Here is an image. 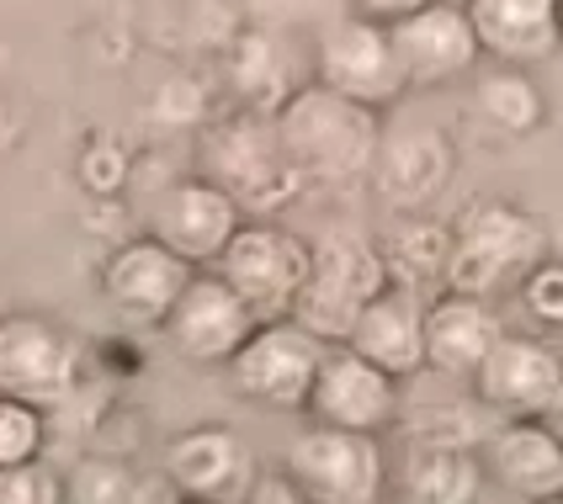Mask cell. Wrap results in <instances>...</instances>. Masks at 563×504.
I'll return each mask as SVG.
<instances>
[{"label": "cell", "mask_w": 563, "mask_h": 504, "mask_svg": "<svg viewBox=\"0 0 563 504\" xmlns=\"http://www.w3.org/2000/svg\"><path fill=\"white\" fill-rule=\"evenodd\" d=\"M181 504H197V500H181Z\"/></svg>", "instance_id": "35"}, {"label": "cell", "mask_w": 563, "mask_h": 504, "mask_svg": "<svg viewBox=\"0 0 563 504\" xmlns=\"http://www.w3.org/2000/svg\"><path fill=\"white\" fill-rule=\"evenodd\" d=\"M80 388L75 335L43 314L0 318V399H22L32 410H54Z\"/></svg>", "instance_id": "8"}, {"label": "cell", "mask_w": 563, "mask_h": 504, "mask_svg": "<svg viewBox=\"0 0 563 504\" xmlns=\"http://www.w3.org/2000/svg\"><path fill=\"white\" fill-rule=\"evenodd\" d=\"M388 43H394V59L409 86H452L457 75H468L478 64V37H473L468 11L452 0H431L415 16L394 22Z\"/></svg>", "instance_id": "15"}, {"label": "cell", "mask_w": 563, "mask_h": 504, "mask_svg": "<svg viewBox=\"0 0 563 504\" xmlns=\"http://www.w3.org/2000/svg\"><path fill=\"white\" fill-rule=\"evenodd\" d=\"M0 504H64V473L48 462L0 468Z\"/></svg>", "instance_id": "28"}, {"label": "cell", "mask_w": 563, "mask_h": 504, "mask_svg": "<svg viewBox=\"0 0 563 504\" xmlns=\"http://www.w3.org/2000/svg\"><path fill=\"white\" fill-rule=\"evenodd\" d=\"M313 86L345 96L356 107H394L399 96L409 91L405 69L394 59V43H388V27L377 22H362V16H345L319 37V54H313Z\"/></svg>", "instance_id": "9"}, {"label": "cell", "mask_w": 563, "mask_h": 504, "mask_svg": "<svg viewBox=\"0 0 563 504\" xmlns=\"http://www.w3.org/2000/svg\"><path fill=\"white\" fill-rule=\"evenodd\" d=\"M542 504H563V500H542Z\"/></svg>", "instance_id": "34"}, {"label": "cell", "mask_w": 563, "mask_h": 504, "mask_svg": "<svg viewBox=\"0 0 563 504\" xmlns=\"http://www.w3.org/2000/svg\"><path fill=\"white\" fill-rule=\"evenodd\" d=\"M64 504H139V478L112 457H91L64 478Z\"/></svg>", "instance_id": "25"}, {"label": "cell", "mask_w": 563, "mask_h": 504, "mask_svg": "<svg viewBox=\"0 0 563 504\" xmlns=\"http://www.w3.org/2000/svg\"><path fill=\"white\" fill-rule=\"evenodd\" d=\"M559 382L563 356L548 340H532V335H505L500 346L484 356V367L473 372L478 404L505 414V419H537Z\"/></svg>", "instance_id": "16"}, {"label": "cell", "mask_w": 563, "mask_h": 504, "mask_svg": "<svg viewBox=\"0 0 563 504\" xmlns=\"http://www.w3.org/2000/svg\"><path fill=\"white\" fill-rule=\"evenodd\" d=\"M245 504H309V500H303L282 473H272V478H255V489Z\"/></svg>", "instance_id": "31"}, {"label": "cell", "mask_w": 563, "mask_h": 504, "mask_svg": "<svg viewBox=\"0 0 563 504\" xmlns=\"http://www.w3.org/2000/svg\"><path fill=\"white\" fill-rule=\"evenodd\" d=\"M191 277L197 271L181 255H170L159 239L139 234V239H123L101 260V298L128 324H165V314L176 309V298L187 292Z\"/></svg>", "instance_id": "14"}, {"label": "cell", "mask_w": 563, "mask_h": 504, "mask_svg": "<svg viewBox=\"0 0 563 504\" xmlns=\"http://www.w3.org/2000/svg\"><path fill=\"white\" fill-rule=\"evenodd\" d=\"M559 32H563V0H559Z\"/></svg>", "instance_id": "33"}, {"label": "cell", "mask_w": 563, "mask_h": 504, "mask_svg": "<svg viewBox=\"0 0 563 504\" xmlns=\"http://www.w3.org/2000/svg\"><path fill=\"white\" fill-rule=\"evenodd\" d=\"M473 107H478V117H484V123H495L500 133H532V127L542 123V112H548L542 91H537L521 69H510V64L478 80Z\"/></svg>", "instance_id": "24"}, {"label": "cell", "mask_w": 563, "mask_h": 504, "mask_svg": "<svg viewBox=\"0 0 563 504\" xmlns=\"http://www.w3.org/2000/svg\"><path fill=\"white\" fill-rule=\"evenodd\" d=\"M377 187L388 191L394 202H426L431 191H441L446 181V170H452V149H446V138L437 133H415V138H394L388 149H377Z\"/></svg>", "instance_id": "23"}, {"label": "cell", "mask_w": 563, "mask_h": 504, "mask_svg": "<svg viewBox=\"0 0 563 504\" xmlns=\"http://www.w3.org/2000/svg\"><path fill=\"white\" fill-rule=\"evenodd\" d=\"M324 340H313L303 324L292 318H266L255 324V335L234 350L229 382L240 399H251L261 410H303L324 361Z\"/></svg>", "instance_id": "7"}, {"label": "cell", "mask_w": 563, "mask_h": 504, "mask_svg": "<svg viewBox=\"0 0 563 504\" xmlns=\"http://www.w3.org/2000/svg\"><path fill=\"white\" fill-rule=\"evenodd\" d=\"M303 414L313 425H330V430L383 436L399 419V382L388 372H377L373 361H362L356 350L330 346L324 361H319V378H313Z\"/></svg>", "instance_id": "13"}, {"label": "cell", "mask_w": 563, "mask_h": 504, "mask_svg": "<svg viewBox=\"0 0 563 504\" xmlns=\"http://www.w3.org/2000/svg\"><path fill=\"white\" fill-rule=\"evenodd\" d=\"M484 483V462L473 446H441V441H415L405 457V504H473Z\"/></svg>", "instance_id": "22"}, {"label": "cell", "mask_w": 563, "mask_h": 504, "mask_svg": "<svg viewBox=\"0 0 563 504\" xmlns=\"http://www.w3.org/2000/svg\"><path fill=\"white\" fill-rule=\"evenodd\" d=\"M309 266H313L309 239H298L292 228H282V223H272V219H245L213 271H219L223 282L245 298V309L266 324V318L292 314L298 292L309 282Z\"/></svg>", "instance_id": "6"}, {"label": "cell", "mask_w": 563, "mask_h": 504, "mask_svg": "<svg viewBox=\"0 0 563 504\" xmlns=\"http://www.w3.org/2000/svg\"><path fill=\"white\" fill-rule=\"evenodd\" d=\"M282 138V155L292 159V170L303 181H356L377 165L383 133L377 112L324 91V86H298V91L272 112Z\"/></svg>", "instance_id": "1"}, {"label": "cell", "mask_w": 563, "mask_h": 504, "mask_svg": "<svg viewBox=\"0 0 563 504\" xmlns=\"http://www.w3.org/2000/svg\"><path fill=\"white\" fill-rule=\"evenodd\" d=\"M197 155H202V181L223 187L245 213H277L309 187L292 170V159L282 155L272 112H255V107H240L202 127Z\"/></svg>", "instance_id": "2"}, {"label": "cell", "mask_w": 563, "mask_h": 504, "mask_svg": "<svg viewBox=\"0 0 563 504\" xmlns=\"http://www.w3.org/2000/svg\"><path fill=\"white\" fill-rule=\"evenodd\" d=\"M75 176H80V187L91 191V197H118L128 187V176H133V165H128L123 144H112V138H96L80 149V165H75Z\"/></svg>", "instance_id": "27"}, {"label": "cell", "mask_w": 563, "mask_h": 504, "mask_svg": "<svg viewBox=\"0 0 563 504\" xmlns=\"http://www.w3.org/2000/svg\"><path fill=\"white\" fill-rule=\"evenodd\" d=\"M383 287H388V271H383L377 239L330 234V239L313 245L309 282H303V292H298V303H292L287 318L303 324L313 340H324V346H345L356 314L373 303Z\"/></svg>", "instance_id": "4"}, {"label": "cell", "mask_w": 563, "mask_h": 504, "mask_svg": "<svg viewBox=\"0 0 563 504\" xmlns=\"http://www.w3.org/2000/svg\"><path fill=\"white\" fill-rule=\"evenodd\" d=\"M255 324L261 318L245 309V298L223 282L219 271H197L159 329H165L176 356H187L197 367H229L234 350L255 335Z\"/></svg>", "instance_id": "11"}, {"label": "cell", "mask_w": 563, "mask_h": 504, "mask_svg": "<svg viewBox=\"0 0 563 504\" xmlns=\"http://www.w3.org/2000/svg\"><path fill=\"white\" fill-rule=\"evenodd\" d=\"M537 425H542L548 436H559V441H563V382L553 388V399L542 404V414H537Z\"/></svg>", "instance_id": "32"}, {"label": "cell", "mask_w": 563, "mask_h": 504, "mask_svg": "<svg viewBox=\"0 0 563 504\" xmlns=\"http://www.w3.org/2000/svg\"><path fill=\"white\" fill-rule=\"evenodd\" d=\"M420 5H431V0H351V16H362V22H377V27H394V22L415 16Z\"/></svg>", "instance_id": "30"}, {"label": "cell", "mask_w": 563, "mask_h": 504, "mask_svg": "<svg viewBox=\"0 0 563 504\" xmlns=\"http://www.w3.org/2000/svg\"><path fill=\"white\" fill-rule=\"evenodd\" d=\"M159 468H165V483L176 489V500L245 504L255 489L251 446L240 441L229 425H191L181 436H170Z\"/></svg>", "instance_id": "12"}, {"label": "cell", "mask_w": 563, "mask_h": 504, "mask_svg": "<svg viewBox=\"0 0 563 504\" xmlns=\"http://www.w3.org/2000/svg\"><path fill=\"white\" fill-rule=\"evenodd\" d=\"M43 446H48V414L22 399H0V468L43 462Z\"/></svg>", "instance_id": "26"}, {"label": "cell", "mask_w": 563, "mask_h": 504, "mask_svg": "<svg viewBox=\"0 0 563 504\" xmlns=\"http://www.w3.org/2000/svg\"><path fill=\"white\" fill-rule=\"evenodd\" d=\"M478 462L516 500L527 504L563 500V441L548 436L537 419H505L500 430L484 441Z\"/></svg>", "instance_id": "19"}, {"label": "cell", "mask_w": 563, "mask_h": 504, "mask_svg": "<svg viewBox=\"0 0 563 504\" xmlns=\"http://www.w3.org/2000/svg\"><path fill=\"white\" fill-rule=\"evenodd\" d=\"M282 478L309 504H383L388 462L377 436L303 425L282 451Z\"/></svg>", "instance_id": "5"}, {"label": "cell", "mask_w": 563, "mask_h": 504, "mask_svg": "<svg viewBox=\"0 0 563 504\" xmlns=\"http://www.w3.org/2000/svg\"><path fill=\"white\" fill-rule=\"evenodd\" d=\"M345 350H356L362 361H373L394 382L426 372V298H415L405 287H383L356 314Z\"/></svg>", "instance_id": "17"}, {"label": "cell", "mask_w": 563, "mask_h": 504, "mask_svg": "<svg viewBox=\"0 0 563 504\" xmlns=\"http://www.w3.org/2000/svg\"><path fill=\"white\" fill-rule=\"evenodd\" d=\"M240 223H245V208L229 191L191 176V181H176L155 197L150 239H159L170 255H181L191 271H213L219 255L229 250V239L240 234Z\"/></svg>", "instance_id": "10"}, {"label": "cell", "mask_w": 563, "mask_h": 504, "mask_svg": "<svg viewBox=\"0 0 563 504\" xmlns=\"http://www.w3.org/2000/svg\"><path fill=\"white\" fill-rule=\"evenodd\" d=\"M478 37V54L527 69V64L559 54V0H468L463 5Z\"/></svg>", "instance_id": "20"}, {"label": "cell", "mask_w": 563, "mask_h": 504, "mask_svg": "<svg viewBox=\"0 0 563 504\" xmlns=\"http://www.w3.org/2000/svg\"><path fill=\"white\" fill-rule=\"evenodd\" d=\"M505 340L500 314L484 298L441 292L426 303V372L437 378H468L484 367V356Z\"/></svg>", "instance_id": "18"}, {"label": "cell", "mask_w": 563, "mask_h": 504, "mask_svg": "<svg viewBox=\"0 0 563 504\" xmlns=\"http://www.w3.org/2000/svg\"><path fill=\"white\" fill-rule=\"evenodd\" d=\"M377 255H383V271H388V287H405L415 298L431 303V292H446V266H452V228L426 219H399L383 239H377Z\"/></svg>", "instance_id": "21"}, {"label": "cell", "mask_w": 563, "mask_h": 504, "mask_svg": "<svg viewBox=\"0 0 563 504\" xmlns=\"http://www.w3.org/2000/svg\"><path fill=\"white\" fill-rule=\"evenodd\" d=\"M521 292V303H527V314L537 324H548V329H563V260H542L537 271H527V282L516 287Z\"/></svg>", "instance_id": "29"}, {"label": "cell", "mask_w": 563, "mask_h": 504, "mask_svg": "<svg viewBox=\"0 0 563 504\" xmlns=\"http://www.w3.org/2000/svg\"><path fill=\"white\" fill-rule=\"evenodd\" d=\"M548 260V228L516 202H478L452 228V266L446 292L463 298H495L505 287H521L527 271Z\"/></svg>", "instance_id": "3"}]
</instances>
